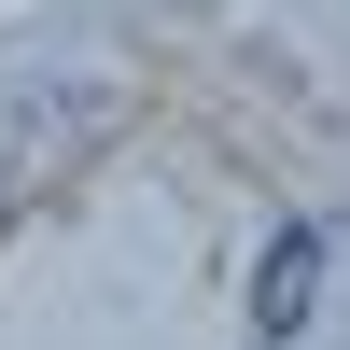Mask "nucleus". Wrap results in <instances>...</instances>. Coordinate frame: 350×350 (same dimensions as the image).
Here are the masks:
<instances>
[{"label": "nucleus", "mask_w": 350, "mask_h": 350, "mask_svg": "<svg viewBox=\"0 0 350 350\" xmlns=\"http://www.w3.org/2000/svg\"><path fill=\"white\" fill-rule=\"evenodd\" d=\"M308 295H323V224H280V252L252 267V323L295 336V323H308Z\"/></svg>", "instance_id": "nucleus-1"}]
</instances>
